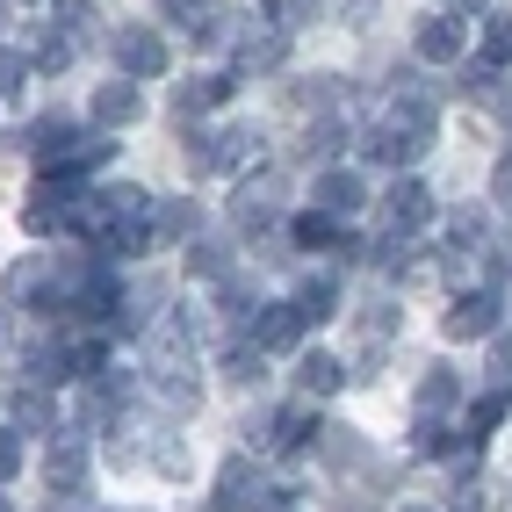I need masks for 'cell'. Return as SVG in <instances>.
<instances>
[{
  "label": "cell",
  "mask_w": 512,
  "mask_h": 512,
  "mask_svg": "<svg viewBox=\"0 0 512 512\" xmlns=\"http://www.w3.org/2000/svg\"><path fill=\"white\" fill-rule=\"evenodd\" d=\"M426 138H433V101H426L412 80H397V109L361 138V152H368L375 166H412V159L426 152Z\"/></svg>",
  "instance_id": "1"
},
{
  "label": "cell",
  "mask_w": 512,
  "mask_h": 512,
  "mask_svg": "<svg viewBox=\"0 0 512 512\" xmlns=\"http://www.w3.org/2000/svg\"><path fill=\"white\" fill-rule=\"evenodd\" d=\"M145 383H152L166 404H174V412H188V404H195V368H188V318H166V325H159Z\"/></svg>",
  "instance_id": "2"
},
{
  "label": "cell",
  "mask_w": 512,
  "mask_h": 512,
  "mask_svg": "<svg viewBox=\"0 0 512 512\" xmlns=\"http://www.w3.org/2000/svg\"><path fill=\"white\" fill-rule=\"evenodd\" d=\"M80 210H87V188H80V181H44L37 195L22 202V231H29V238L80 231Z\"/></svg>",
  "instance_id": "3"
},
{
  "label": "cell",
  "mask_w": 512,
  "mask_h": 512,
  "mask_svg": "<svg viewBox=\"0 0 512 512\" xmlns=\"http://www.w3.org/2000/svg\"><path fill=\"white\" fill-rule=\"evenodd\" d=\"M87 476V426H51V455H44V484L58 498H73Z\"/></svg>",
  "instance_id": "4"
},
{
  "label": "cell",
  "mask_w": 512,
  "mask_h": 512,
  "mask_svg": "<svg viewBox=\"0 0 512 512\" xmlns=\"http://www.w3.org/2000/svg\"><path fill=\"white\" fill-rule=\"evenodd\" d=\"M426 224H433V195H426L419 181H397V188L383 195V231L404 246V238H419Z\"/></svg>",
  "instance_id": "5"
},
{
  "label": "cell",
  "mask_w": 512,
  "mask_h": 512,
  "mask_svg": "<svg viewBox=\"0 0 512 512\" xmlns=\"http://www.w3.org/2000/svg\"><path fill=\"white\" fill-rule=\"evenodd\" d=\"M440 325H448V339H491L498 332V296L491 289H462Z\"/></svg>",
  "instance_id": "6"
},
{
  "label": "cell",
  "mask_w": 512,
  "mask_h": 512,
  "mask_svg": "<svg viewBox=\"0 0 512 512\" xmlns=\"http://www.w3.org/2000/svg\"><path fill=\"white\" fill-rule=\"evenodd\" d=\"M462 51H469V22H462L455 8H440V15L419 22V58H426V65H448V58H462Z\"/></svg>",
  "instance_id": "7"
},
{
  "label": "cell",
  "mask_w": 512,
  "mask_h": 512,
  "mask_svg": "<svg viewBox=\"0 0 512 512\" xmlns=\"http://www.w3.org/2000/svg\"><path fill=\"white\" fill-rule=\"evenodd\" d=\"M260 491H267L260 469H253L246 455H224V469H217V498H210V505H217V512H253Z\"/></svg>",
  "instance_id": "8"
},
{
  "label": "cell",
  "mask_w": 512,
  "mask_h": 512,
  "mask_svg": "<svg viewBox=\"0 0 512 512\" xmlns=\"http://www.w3.org/2000/svg\"><path fill=\"white\" fill-rule=\"evenodd\" d=\"M116 58H123L130 80H159V73H166V44L152 37V29H123V37H116Z\"/></svg>",
  "instance_id": "9"
},
{
  "label": "cell",
  "mask_w": 512,
  "mask_h": 512,
  "mask_svg": "<svg viewBox=\"0 0 512 512\" xmlns=\"http://www.w3.org/2000/svg\"><path fill=\"white\" fill-rule=\"evenodd\" d=\"M296 332H303L296 303H260V311H253V347H260V354H275V347H296Z\"/></svg>",
  "instance_id": "10"
},
{
  "label": "cell",
  "mask_w": 512,
  "mask_h": 512,
  "mask_svg": "<svg viewBox=\"0 0 512 512\" xmlns=\"http://www.w3.org/2000/svg\"><path fill=\"white\" fill-rule=\"evenodd\" d=\"M311 433H318L311 412H267V419H260V448H267V455H289V448H303Z\"/></svg>",
  "instance_id": "11"
},
{
  "label": "cell",
  "mask_w": 512,
  "mask_h": 512,
  "mask_svg": "<svg viewBox=\"0 0 512 512\" xmlns=\"http://www.w3.org/2000/svg\"><path fill=\"white\" fill-rule=\"evenodd\" d=\"M318 210L325 217H347V210H361V202H368V188H361V174H347V166H332V174H318Z\"/></svg>",
  "instance_id": "12"
},
{
  "label": "cell",
  "mask_w": 512,
  "mask_h": 512,
  "mask_svg": "<svg viewBox=\"0 0 512 512\" xmlns=\"http://www.w3.org/2000/svg\"><path fill=\"white\" fill-rule=\"evenodd\" d=\"M282 51H289V29H246V37H238V65H246V73H275L282 65Z\"/></svg>",
  "instance_id": "13"
},
{
  "label": "cell",
  "mask_w": 512,
  "mask_h": 512,
  "mask_svg": "<svg viewBox=\"0 0 512 512\" xmlns=\"http://www.w3.org/2000/svg\"><path fill=\"white\" fill-rule=\"evenodd\" d=\"M188 159H195V166H210V174H217V166H238V159H260V145H253V130H217L210 145H188Z\"/></svg>",
  "instance_id": "14"
},
{
  "label": "cell",
  "mask_w": 512,
  "mask_h": 512,
  "mask_svg": "<svg viewBox=\"0 0 512 512\" xmlns=\"http://www.w3.org/2000/svg\"><path fill=\"white\" fill-rule=\"evenodd\" d=\"M8 412H15V433H51V390L44 383H15Z\"/></svg>",
  "instance_id": "15"
},
{
  "label": "cell",
  "mask_w": 512,
  "mask_h": 512,
  "mask_svg": "<svg viewBox=\"0 0 512 512\" xmlns=\"http://www.w3.org/2000/svg\"><path fill=\"white\" fill-rule=\"evenodd\" d=\"M51 29H58L65 44H94V37H101V15H94V0H58V8H51Z\"/></svg>",
  "instance_id": "16"
},
{
  "label": "cell",
  "mask_w": 512,
  "mask_h": 512,
  "mask_svg": "<svg viewBox=\"0 0 512 512\" xmlns=\"http://www.w3.org/2000/svg\"><path fill=\"white\" fill-rule=\"evenodd\" d=\"M130 116H138V80H109V87L94 94V123H101V130H116V123H130Z\"/></svg>",
  "instance_id": "17"
},
{
  "label": "cell",
  "mask_w": 512,
  "mask_h": 512,
  "mask_svg": "<svg viewBox=\"0 0 512 512\" xmlns=\"http://www.w3.org/2000/svg\"><path fill=\"white\" fill-rule=\"evenodd\" d=\"M87 412L94 419H109V412H123V404H130V375H116V368H101V375H87Z\"/></svg>",
  "instance_id": "18"
},
{
  "label": "cell",
  "mask_w": 512,
  "mask_h": 512,
  "mask_svg": "<svg viewBox=\"0 0 512 512\" xmlns=\"http://www.w3.org/2000/svg\"><path fill=\"white\" fill-rule=\"evenodd\" d=\"M296 383H303V397H332L339 383H347V368H339L332 354H303V368H296Z\"/></svg>",
  "instance_id": "19"
},
{
  "label": "cell",
  "mask_w": 512,
  "mask_h": 512,
  "mask_svg": "<svg viewBox=\"0 0 512 512\" xmlns=\"http://www.w3.org/2000/svg\"><path fill=\"white\" fill-rule=\"evenodd\" d=\"M231 94V80H188L174 94V116H202V109H217V101Z\"/></svg>",
  "instance_id": "20"
},
{
  "label": "cell",
  "mask_w": 512,
  "mask_h": 512,
  "mask_svg": "<svg viewBox=\"0 0 512 512\" xmlns=\"http://www.w3.org/2000/svg\"><path fill=\"white\" fill-rule=\"evenodd\" d=\"M455 404V375L448 368H426V383H419V419H440Z\"/></svg>",
  "instance_id": "21"
},
{
  "label": "cell",
  "mask_w": 512,
  "mask_h": 512,
  "mask_svg": "<svg viewBox=\"0 0 512 512\" xmlns=\"http://www.w3.org/2000/svg\"><path fill=\"white\" fill-rule=\"evenodd\" d=\"M289 231H296V246H347V238H339V224H332L325 210H303Z\"/></svg>",
  "instance_id": "22"
},
{
  "label": "cell",
  "mask_w": 512,
  "mask_h": 512,
  "mask_svg": "<svg viewBox=\"0 0 512 512\" xmlns=\"http://www.w3.org/2000/svg\"><path fill=\"white\" fill-rule=\"evenodd\" d=\"M29 65H37V73H65V65H73V44H65L58 29H44L37 51H29Z\"/></svg>",
  "instance_id": "23"
},
{
  "label": "cell",
  "mask_w": 512,
  "mask_h": 512,
  "mask_svg": "<svg viewBox=\"0 0 512 512\" xmlns=\"http://www.w3.org/2000/svg\"><path fill=\"white\" fill-rule=\"evenodd\" d=\"M484 65H512V15L484 22Z\"/></svg>",
  "instance_id": "24"
},
{
  "label": "cell",
  "mask_w": 512,
  "mask_h": 512,
  "mask_svg": "<svg viewBox=\"0 0 512 512\" xmlns=\"http://www.w3.org/2000/svg\"><path fill=\"white\" fill-rule=\"evenodd\" d=\"M296 318H303V325H325V318H332V282H311V289H303V296H296Z\"/></svg>",
  "instance_id": "25"
},
{
  "label": "cell",
  "mask_w": 512,
  "mask_h": 512,
  "mask_svg": "<svg viewBox=\"0 0 512 512\" xmlns=\"http://www.w3.org/2000/svg\"><path fill=\"white\" fill-rule=\"evenodd\" d=\"M29 73H37V65H29L22 51L0 44V94H22V87H29Z\"/></svg>",
  "instance_id": "26"
},
{
  "label": "cell",
  "mask_w": 512,
  "mask_h": 512,
  "mask_svg": "<svg viewBox=\"0 0 512 512\" xmlns=\"http://www.w3.org/2000/svg\"><path fill=\"white\" fill-rule=\"evenodd\" d=\"M224 368H231V383H260V375H267V368H260V347H231Z\"/></svg>",
  "instance_id": "27"
},
{
  "label": "cell",
  "mask_w": 512,
  "mask_h": 512,
  "mask_svg": "<svg viewBox=\"0 0 512 512\" xmlns=\"http://www.w3.org/2000/svg\"><path fill=\"white\" fill-rule=\"evenodd\" d=\"M159 238H195V210H188V202H166V210H159Z\"/></svg>",
  "instance_id": "28"
},
{
  "label": "cell",
  "mask_w": 512,
  "mask_h": 512,
  "mask_svg": "<svg viewBox=\"0 0 512 512\" xmlns=\"http://www.w3.org/2000/svg\"><path fill=\"white\" fill-rule=\"evenodd\" d=\"M188 267H195V275H210V282H224V275H231L224 246H195V253H188Z\"/></svg>",
  "instance_id": "29"
},
{
  "label": "cell",
  "mask_w": 512,
  "mask_h": 512,
  "mask_svg": "<svg viewBox=\"0 0 512 512\" xmlns=\"http://www.w3.org/2000/svg\"><path fill=\"white\" fill-rule=\"evenodd\" d=\"M498 419H505V397H484V404H476V412H469V433L484 440V433H491Z\"/></svg>",
  "instance_id": "30"
},
{
  "label": "cell",
  "mask_w": 512,
  "mask_h": 512,
  "mask_svg": "<svg viewBox=\"0 0 512 512\" xmlns=\"http://www.w3.org/2000/svg\"><path fill=\"white\" fill-rule=\"evenodd\" d=\"M491 202H498V210H512V152L491 166Z\"/></svg>",
  "instance_id": "31"
},
{
  "label": "cell",
  "mask_w": 512,
  "mask_h": 512,
  "mask_svg": "<svg viewBox=\"0 0 512 512\" xmlns=\"http://www.w3.org/2000/svg\"><path fill=\"white\" fill-rule=\"evenodd\" d=\"M253 512H296V491H289V484H267Z\"/></svg>",
  "instance_id": "32"
},
{
  "label": "cell",
  "mask_w": 512,
  "mask_h": 512,
  "mask_svg": "<svg viewBox=\"0 0 512 512\" xmlns=\"http://www.w3.org/2000/svg\"><path fill=\"white\" fill-rule=\"evenodd\" d=\"M15 462H22V433L0 426V476H15Z\"/></svg>",
  "instance_id": "33"
},
{
  "label": "cell",
  "mask_w": 512,
  "mask_h": 512,
  "mask_svg": "<svg viewBox=\"0 0 512 512\" xmlns=\"http://www.w3.org/2000/svg\"><path fill=\"white\" fill-rule=\"evenodd\" d=\"M303 145H311L318 159H325V152H339V123H318V130H311V138H303Z\"/></svg>",
  "instance_id": "34"
},
{
  "label": "cell",
  "mask_w": 512,
  "mask_h": 512,
  "mask_svg": "<svg viewBox=\"0 0 512 512\" xmlns=\"http://www.w3.org/2000/svg\"><path fill=\"white\" fill-rule=\"evenodd\" d=\"M484 505V491H476V476H455V512H476Z\"/></svg>",
  "instance_id": "35"
},
{
  "label": "cell",
  "mask_w": 512,
  "mask_h": 512,
  "mask_svg": "<svg viewBox=\"0 0 512 512\" xmlns=\"http://www.w3.org/2000/svg\"><path fill=\"white\" fill-rule=\"evenodd\" d=\"M397 512H433V505H397Z\"/></svg>",
  "instance_id": "36"
},
{
  "label": "cell",
  "mask_w": 512,
  "mask_h": 512,
  "mask_svg": "<svg viewBox=\"0 0 512 512\" xmlns=\"http://www.w3.org/2000/svg\"><path fill=\"white\" fill-rule=\"evenodd\" d=\"M0 347H8V318H0Z\"/></svg>",
  "instance_id": "37"
},
{
  "label": "cell",
  "mask_w": 512,
  "mask_h": 512,
  "mask_svg": "<svg viewBox=\"0 0 512 512\" xmlns=\"http://www.w3.org/2000/svg\"><path fill=\"white\" fill-rule=\"evenodd\" d=\"M0 512H15V505H8V498H0Z\"/></svg>",
  "instance_id": "38"
},
{
  "label": "cell",
  "mask_w": 512,
  "mask_h": 512,
  "mask_svg": "<svg viewBox=\"0 0 512 512\" xmlns=\"http://www.w3.org/2000/svg\"><path fill=\"white\" fill-rule=\"evenodd\" d=\"M455 8H469V0H455Z\"/></svg>",
  "instance_id": "39"
}]
</instances>
